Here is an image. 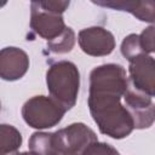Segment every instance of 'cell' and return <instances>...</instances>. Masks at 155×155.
Wrapping results in <instances>:
<instances>
[{"mask_svg":"<svg viewBox=\"0 0 155 155\" xmlns=\"http://www.w3.org/2000/svg\"><path fill=\"white\" fill-rule=\"evenodd\" d=\"M29 68L28 54L18 47H5L0 50V79L16 81L23 78Z\"/></svg>","mask_w":155,"mask_h":155,"instance_id":"9","label":"cell"},{"mask_svg":"<svg viewBox=\"0 0 155 155\" xmlns=\"http://www.w3.org/2000/svg\"><path fill=\"white\" fill-rule=\"evenodd\" d=\"M75 45V33L71 28L67 27L63 33L56 39L47 41V47L54 53H68Z\"/></svg>","mask_w":155,"mask_h":155,"instance_id":"13","label":"cell"},{"mask_svg":"<svg viewBox=\"0 0 155 155\" xmlns=\"http://www.w3.org/2000/svg\"><path fill=\"white\" fill-rule=\"evenodd\" d=\"M81 155H119V151L110 144L101 143L97 140L87 145Z\"/></svg>","mask_w":155,"mask_h":155,"instance_id":"15","label":"cell"},{"mask_svg":"<svg viewBox=\"0 0 155 155\" xmlns=\"http://www.w3.org/2000/svg\"><path fill=\"white\" fill-rule=\"evenodd\" d=\"M81 50L92 57L110 54L115 48L114 35L102 27H91L82 29L78 36Z\"/></svg>","mask_w":155,"mask_h":155,"instance_id":"7","label":"cell"},{"mask_svg":"<svg viewBox=\"0 0 155 155\" xmlns=\"http://www.w3.org/2000/svg\"><path fill=\"white\" fill-rule=\"evenodd\" d=\"M65 110L51 97L35 96L22 107L24 121L33 128L44 130L56 126L63 119Z\"/></svg>","mask_w":155,"mask_h":155,"instance_id":"4","label":"cell"},{"mask_svg":"<svg viewBox=\"0 0 155 155\" xmlns=\"http://www.w3.org/2000/svg\"><path fill=\"white\" fill-rule=\"evenodd\" d=\"M121 53L128 61H133L140 54H145L139 44V36L137 34H130L126 36L121 44Z\"/></svg>","mask_w":155,"mask_h":155,"instance_id":"14","label":"cell"},{"mask_svg":"<svg viewBox=\"0 0 155 155\" xmlns=\"http://www.w3.org/2000/svg\"><path fill=\"white\" fill-rule=\"evenodd\" d=\"M98 6L110 7L119 11H127L143 22H154V1H93Z\"/></svg>","mask_w":155,"mask_h":155,"instance_id":"10","label":"cell"},{"mask_svg":"<svg viewBox=\"0 0 155 155\" xmlns=\"http://www.w3.org/2000/svg\"><path fill=\"white\" fill-rule=\"evenodd\" d=\"M58 155H80V154H58Z\"/></svg>","mask_w":155,"mask_h":155,"instance_id":"18","label":"cell"},{"mask_svg":"<svg viewBox=\"0 0 155 155\" xmlns=\"http://www.w3.org/2000/svg\"><path fill=\"white\" fill-rule=\"evenodd\" d=\"M21 145V132L12 125H0V155H17Z\"/></svg>","mask_w":155,"mask_h":155,"instance_id":"11","label":"cell"},{"mask_svg":"<svg viewBox=\"0 0 155 155\" xmlns=\"http://www.w3.org/2000/svg\"><path fill=\"white\" fill-rule=\"evenodd\" d=\"M139 36V44L145 54L154 52V27L150 25L142 31Z\"/></svg>","mask_w":155,"mask_h":155,"instance_id":"16","label":"cell"},{"mask_svg":"<svg viewBox=\"0 0 155 155\" xmlns=\"http://www.w3.org/2000/svg\"><path fill=\"white\" fill-rule=\"evenodd\" d=\"M54 139L58 154H80L93 142H97V134L85 124L75 122L54 132Z\"/></svg>","mask_w":155,"mask_h":155,"instance_id":"5","label":"cell"},{"mask_svg":"<svg viewBox=\"0 0 155 155\" xmlns=\"http://www.w3.org/2000/svg\"><path fill=\"white\" fill-rule=\"evenodd\" d=\"M69 1H33L30 5V27L42 39L51 41L67 28L62 13Z\"/></svg>","mask_w":155,"mask_h":155,"instance_id":"3","label":"cell"},{"mask_svg":"<svg viewBox=\"0 0 155 155\" xmlns=\"http://www.w3.org/2000/svg\"><path fill=\"white\" fill-rule=\"evenodd\" d=\"M29 149L35 155H58L54 133L34 132L29 139Z\"/></svg>","mask_w":155,"mask_h":155,"instance_id":"12","label":"cell"},{"mask_svg":"<svg viewBox=\"0 0 155 155\" xmlns=\"http://www.w3.org/2000/svg\"><path fill=\"white\" fill-rule=\"evenodd\" d=\"M122 98L125 102L124 107L132 117L133 128H149L154 124L155 107L153 97L138 92L128 85V88L126 90Z\"/></svg>","mask_w":155,"mask_h":155,"instance_id":"6","label":"cell"},{"mask_svg":"<svg viewBox=\"0 0 155 155\" xmlns=\"http://www.w3.org/2000/svg\"><path fill=\"white\" fill-rule=\"evenodd\" d=\"M0 108H1V104H0Z\"/></svg>","mask_w":155,"mask_h":155,"instance_id":"19","label":"cell"},{"mask_svg":"<svg viewBox=\"0 0 155 155\" xmlns=\"http://www.w3.org/2000/svg\"><path fill=\"white\" fill-rule=\"evenodd\" d=\"M130 81L131 87L138 92L154 97L155 91V71L154 58L149 54H140L130 62Z\"/></svg>","mask_w":155,"mask_h":155,"instance_id":"8","label":"cell"},{"mask_svg":"<svg viewBox=\"0 0 155 155\" xmlns=\"http://www.w3.org/2000/svg\"><path fill=\"white\" fill-rule=\"evenodd\" d=\"M128 85L126 70L119 64H103L90 74V113L99 131L115 139L125 138L133 131L132 117L121 104Z\"/></svg>","mask_w":155,"mask_h":155,"instance_id":"1","label":"cell"},{"mask_svg":"<svg viewBox=\"0 0 155 155\" xmlns=\"http://www.w3.org/2000/svg\"><path fill=\"white\" fill-rule=\"evenodd\" d=\"M46 84L51 98L65 111L75 105L80 87V73L74 63L61 61L52 64L46 73Z\"/></svg>","mask_w":155,"mask_h":155,"instance_id":"2","label":"cell"},{"mask_svg":"<svg viewBox=\"0 0 155 155\" xmlns=\"http://www.w3.org/2000/svg\"><path fill=\"white\" fill-rule=\"evenodd\" d=\"M17 155H35L34 153H31V151H25V153H21V154H17Z\"/></svg>","mask_w":155,"mask_h":155,"instance_id":"17","label":"cell"}]
</instances>
